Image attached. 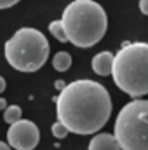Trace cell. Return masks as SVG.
I'll return each instance as SVG.
<instances>
[{
    "mask_svg": "<svg viewBox=\"0 0 148 150\" xmlns=\"http://www.w3.org/2000/svg\"><path fill=\"white\" fill-rule=\"evenodd\" d=\"M113 63H115V56L111 52H108V51L98 52L92 58V70H94V74L106 77V75L113 74Z\"/></svg>",
    "mask_w": 148,
    "mask_h": 150,
    "instance_id": "cell-7",
    "label": "cell"
},
{
    "mask_svg": "<svg viewBox=\"0 0 148 150\" xmlns=\"http://www.w3.org/2000/svg\"><path fill=\"white\" fill-rule=\"evenodd\" d=\"M113 134L122 150H148V100H132L120 108Z\"/></svg>",
    "mask_w": 148,
    "mask_h": 150,
    "instance_id": "cell-5",
    "label": "cell"
},
{
    "mask_svg": "<svg viewBox=\"0 0 148 150\" xmlns=\"http://www.w3.org/2000/svg\"><path fill=\"white\" fill-rule=\"evenodd\" d=\"M51 131H52L54 138H59V140L66 138V134H68V133H72V131L68 129V126H66L65 122H61V120L54 122V124H52V127H51Z\"/></svg>",
    "mask_w": 148,
    "mask_h": 150,
    "instance_id": "cell-12",
    "label": "cell"
},
{
    "mask_svg": "<svg viewBox=\"0 0 148 150\" xmlns=\"http://www.w3.org/2000/svg\"><path fill=\"white\" fill-rule=\"evenodd\" d=\"M0 91H5V79H0Z\"/></svg>",
    "mask_w": 148,
    "mask_h": 150,
    "instance_id": "cell-16",
    "label": "cell"
},
{
    "mask_svg": "<svg viewBox=\"0 0 148 150\" xmlns=\"http://www.w3.org/2000/svg\"><path fill=\"white\" fill-rule=\"evenodd\" d=\"M21 115H23L21 107H18V105H11V107H7V108L4 110V120L11 126V124L21 120Z\"/></svg>",
    "mask_w": 148,
    "mask_h": 150,
    "instance_id": "cell-11",
    "label": "cell"
},
{
    "mask_svg": "<svg viewBox=\"0 0 148 150\" xmlns=\"http://www.w3.org/2000/svg\"><path fill=\"white\" fill-rule=\"evenodd\" d=\"M40 133L38 127L32 120H18L9 126L7 131V142L12 149L16 150H33L38 145Z\"/></svg>",
    "mask_w": 148,
    "mask_h": 150,
    "instance_id": "cell-6",
    "label": "cell"
},
{
    "mask_svg": "<svg viewBox=\"0 0 148 150\" xmlns=\"http://www.w3.org/2000/svg\"><path fill=\"white\" fill-rule=\"evenodd\" d=\"M111 77L115 86L132 98L148 94V42L124 45L115 54Z\"/></svg>",
    "mask_w": 148,
    "mask_h": 150,
    "instance_id": "cell-3",
    "label": "cell"
},
{
    "mask_svg": "<svg viewBox=\"0 0 148 150\" xmlns=\"http://www.w3.org/2000/svg\"><path fill=\"white\" fill-rule=\"evenodd\" d=\"M0 108H4V110L7 108V101H5L4 98H0Z\"/></svg>",
    "mask_w": 148,
    "mask_h": 150,
    "instance_id": "cell-17",
    "label": "cell"
},
{
    "mask_svg": "<svg viewBox=\"0 0 148 150\" xmlns=\"http://www.w3.org/2000/svg\"><path fill=\"white\" fill-rule=\"evenodd\" d=\"M89 150H122V147L115 134L99 133L92 136V140L89 142Z\"/></svg>",
    "mask_w": 148,
    "mask_h": 150,
    "instance_id": "cell-8",
    "label": "cell"
},
{
    "mask_svg": "<svg viewBox=\"0 0 148 150\" xmlns=\"http://www.w3.org/2000/svg\"><path fill=\"white\" fill-rule=\"evenodd\" d=\"M52 67H54V70H58V72H66V70L72 67V56H70L66 51L56 52L54 58H52Z\"/></svg>",
    "mask_w": 148,
    "mask_h": 150,
    "instance_id": "cell-9",
    "label": "cell"
},
{
    "mask_svg": "<svg viewBox=\"0 0 148 150\" xmlns=\"http://www.w3.org/2000/svg\"><path fill=\"white\" fill-rule=\"evenodd\" d=\"M111 98L103 84L80 79L61 89L56 100L58 120L65 122L75 134L99 131L111 115Z\"/></svg>",
    "mask_w": 148,
    "mask_h": 150,
    "instance_id": "cell-1",
    "label": "cell"
},
{
    "mask_svg": "<svg viewBox=\"0 0 148 150\" xmlns=\"http://www.w3.org/2000/svg\"><path fill=\"white\" fill-rule=\"evenodd\" d=\"M63 25L75 47L89 49L106 33L108 19L105 9L94 0H73L63 11Z\"/></svg>",
    "mask_w": 148,
    "mask_h": 150,
    "instance_id": "cell-2",
    "label": "cell"
},
{
    "mask_svg": "<svg viewBox=\"0 0 148 150\" xmlns=\"http://www.w3.org/2000/svg\"><path fill=\"white\" fill-rule=\"evenodd\" d=\"M49 32L52 33V37L59 42H70L68 33H66V28L63 25V19H56L52 23H49Z\"/></svg>",
    "mask_w": 148,
    "mask_h": 150,
    "instance_id": "cell-10",
    "label": "cell"
},
{
    "mask_svg": "<svg viewBox=\"0 0 148 150\" xmlns=\"http://www.w3.org/2000/svg\"><path fill=\"white\" fill-rule=\"evenodd\" d=\"M19 0H0V9H9L14 4H18Z\"/></svg>",
    "mask_w": 148,
    "mask_h": 150,
    "instance_id": "cell-13",
    "label": "cell"
},
{
    "mask_svg": "<svg viewBox=\"0 0 148 150\" xmlns=\"http://www.w3.org/2000/svg\"><path fill=\"white\" fill-rule=\"evenodd\" d=\"M49 58V42L35 28H19L5 42V59L18 72H37Z\"/></svg>",
    "mask_w": 148,
    "mask_h": 150,
    "instance_id": "cell-4",
    "label": "cell"
},
{
    "mask_svg": "<svg viewBox=\"0 0 148 150\" xmlns=\"http://www.w3.org/2000/svg\"><path fill=\"white\" fill-rule=\"evenodd\" d=\"M0 150H11L9 142H7V143H5V142H2V143H0Z\"/></svg>",
    "mask_w": 148,
    "mask_h": 150,
    "instance_id": "cell-15",
    "label": "cell"
},
{
    "mask_svg": "<svg viewBox=\"0 0 148 150\" xmlns=\"http://www.w3.org/2000/svg\"><path fill=\"white\" fill-rule=\"evenodd\" d=\"M140 11L145 14V16H148V0H140Z\"/></svg>",
    "mask_w": 148,
    "mask_h": 150,
    "instance_id": "cell-14",
    "label": "cell"
}]
</instances>
